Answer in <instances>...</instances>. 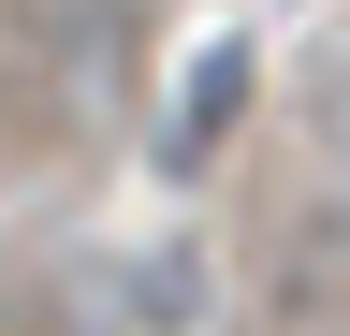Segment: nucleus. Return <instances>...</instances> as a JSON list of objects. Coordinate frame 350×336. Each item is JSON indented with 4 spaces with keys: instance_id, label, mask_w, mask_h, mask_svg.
<instances>
[{
    "instance_id": "obj_1",
    "label": "nucleus",
    "mask_w": 350,
    "mask_h": 336,
    "mask_svg": "<svg viewBox=\"0 0 350 336\" xmlns=\"http://www.w3.org/2000/svg\"><path fill=\"white\" fill-rule=\"evenodd\" d=\"M0 336H15V292H0Z\"/></svg>"
}]
</instances>
